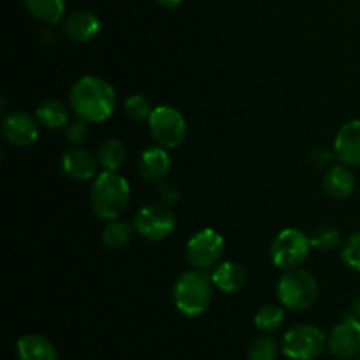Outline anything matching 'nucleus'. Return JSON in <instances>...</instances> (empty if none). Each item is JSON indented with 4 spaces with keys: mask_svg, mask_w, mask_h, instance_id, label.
<instances>
[{
    "mask_svg": "<svg viewBox=\"0 0 360 360\" xmlns=\"http://www.w3.org/2000/svg\"><path fill=\"white\" fill-rule=\"evenodd\" d=\"M20 360H58L55 345L42 334H25L16 343Z\"/></svg>",
    "mask_w": 360,
    "mask_h": 360,
    "instance_id": "nucleus-16",
    "label": "nucleus"
},
{
    "mask_svg": "<svg viewBox=\"0 0 360 360\" xmlns=\"http://www.w3.org/2000/svg\"><path fill=\"white\" fill-rule=\"evenodd\" d=\"M23 4L35 20L46 25L58 23L67 9V0H23Z\"/></svg>",
    "mask_w": 360,
    "mask_h": 360,
    "instance_id": "nucleus-20",
    "label": "nucleus"
},
{
    "mask_svg": "<svg viewBox=\"0 0 360 360\" xmlns=\"http://www.w3.org/2000/svg\"><path fill=\"white\" fill-rule=\"evenodd\" d=\"M35 118L44 129H65L69 123V108L58 98H46L35 109Z\"/></svg>",
    "mask_w": 360,
    "mask_h": 360,
    "instance_id": "nucleus-19",
    "label": "nucleus"
},
{
    "mask_svg": "<svg viewBox=\"0 0 360 360\" xmlns=\"http://www.w3.org/2000/svg\"><path fill=\"white\" fill-rule=\"evenodd\" d=\"M357 360H360V357H359V359H357Z\"/></svg>",
    "mask_w": 360,
    "mask_h": 360,
    "instance_id": "nucleus-33",
    "label": "nucleus"
},
{
    "mask_svg": "<svg viewBox=\"0 0 360 360\" xmlns=\"http://www.w3.org/2000/svg\"><path fill=\"white\" fill-rule=\"evenodd\" d=\"M88 134H90V127H88V122L83 118L72 120V122L67 123L65 127V139L69 141L70 144H81L86 141Z\"/></svg>",
    "mask_w": 360,
    "mask_h": 360,
    "instance_id": "nucleus-28",
    "label": "nucleus"
},
{
    "mask_svg": "<svg viewBox=\"0 0 360 360\" xmlns=\"http://www.w3.org/2000/svg\"><path fill=\"white\" fill-rule=\"evenodd\" d=\"M285 320V311L281 306L278 304H264L262 308H259V311L255 313V327L262 333L269 334L274 333V330L280 329L283 326Z\"/></svg>",
    "mask_w": 360,
    "mask_h": 360,
    "instance_id": "nucleus-23",
    "label": "nucleus"
},
{
    "mask_svg": "<svg viewBox=\"0 0 360 360\" xmlns=\"http://www.w3.org/2000/svg\"><path fill=\"white\" fill-rule=\"evenodd\" d=\"M211 280L218 290L225 292V294H236L245 287L246 273L239 264L220 262L213 267Z\"/></svg>",
    "mask_w": 360,
    "mask_h": 360,
    "instance_id": "nucleus-18",
    "label": "nucleus"
},
{
    "mask_svg": "<svg viewBox=\"0 0 360 360\" xmlns=\"http://www.w3.org/2000/svg\"><path fill=\"white\" fill-rule=\"evenodd\" d=\"M327 338L319 327L301 323L287 330L281 343V350L292 360H315L323 352Z\"/></svg>",
    "mask_w": 360,
    "mask_h": 360,
    "instance_id": "nucleus-7",
    "label": "nucleus"
},
{
    "mask_svg": "<svg viewBox=\"0 0 360 360\" xmlns=\"http://www.w3.org/2000/svg\"><path fill=\"white\" fill-rule=\"evenodd\" d=\"M323 190L334 200L348 199L355 190L354 172L345 164L334 165L327 171L326 178H323Z\"/></svg>",
    "mask_w": 360,
    "mask_h": 360,
    "instance_id": "nucleus-17",
    "label": "nucleus"
},
{
    "mask_svg": "<svg viewBox=\"0 0 360 360\" xmlns=\"http://www.w3.org/2000/svg\"><path fill=\"white\" fill-rule=\"evenodd\" d=\"M153 109L155 108L151 105V102L141 94L130 95V97L125 101V115L129 116L132 122H137V123L148 122L151 112H153Z\"/></svg>",
    "mask_w": 360,
    "mask_h": 360,
    "instance_id": "nucleus-24",
    "label": "nucleus"
},
{
    "mask_svg": "<svg viewBox=\"0 0 360 360\" xmlns=\"http://www.w3.org/2000/svg\"><path fill=\"white\" fill-rule=\"evenodd\" d=\"M213 280L204 269H192L183 273L172 288V301L179 313L185 316H199L210 308L213 299Z\"/></svg>",
    "mask_w": 360,
    "mask_h": 360,
    "instance_id": "nucleus-3",
    "label": "nucleus"
},
{
    "mask_svg": "<svg viewBox=\"0 0 360 360\" xmlns=\"http://www.w3.org/2000/svg\"><path fill=\"white\" fill-rule=\"evenodd\" d=\"M148 125L155 143L165 150H174L185 143L186 120L176 108L157 105L148 120Z\"/></svg>",
    "mask_w": 360,
    "mask_h": 360,
    "instance_id": "nucleus-6",
    "label": "nucleus"
},
{
    "mask_svg": "<svg viewBox=\"0 0 360 360\" xmlns=\"http://www.w3.org/2000/svg\"><path fill=\"white\" fill-rule=\"evenodd\" d=\"M276 295L285 308L304 311L316 301L319 283L309 271L299 269V267L285 271V274L278 281Z\"/></svg>",
    "mask_w": 360,
    "mask_h": 360,
    "instance_id": "nucleus-4",
    "label": "nucleus"
},
{
    "mask_svg": "<svg viewBox=\"0 0 360 360\" xmlns=\"http://www.w3.org/2000/svg\"><path fill=\"white\" fill-rule=\"evenodd\" d=\"M278 352L280 347L273 336H260L250 345L248 360H276Z\"/></svg>",
    "mask_w": 360,
    "mask_h": 360,
    "instance_id": "nucleus-25",
    "label": "nucleus"
},
{
    "mask_svg": "<svg viewBox=\"0 0 360 360\" xmlns=\"http://www.w3.org/2000/svg\"><path fill=\"white\" fill-rule=\"evenodd\" d=\"M330 355L338 359H355L360 355V320L355 315L345 316L327 338Z\"/></svg>",
    "mask_w": 360,
    "mask_h": 360,
    "instance_id": "nucleus-10",
    "label": "nucleus"
},
{
    "mask_svg": "<svg viewBox=\"0 0 360 360\" xmlns=\"http://www.w3.org/2000/svg\"><path fill=\"white\" fill-rule=\"evenodd\" d=\"M127 158V150L122 141L108 139L97 151V160L104 171H118Z\"/></svg>",
    "mask_w": 360,
    "mask_h": 360,
    "instance_id": "nucleus-21",
    "label": "nucleus"
},
{
    "mask_svg": "<svg viewBox=\"0 0 360 360\" xmlns=\"http://www.w3.org/2000/svg\"><path fill=\"white\" fill-rule=\"evenodd\" d=\"M354 315L360 320V295L355 299V302H354Z\"/></svg>",
    "mask_w": 360,
    "mask_h": 360,
    "instance_id": "nucleus-32",
    "label": "nucleus"
},
{
    "mask_svg": "<svg viewBox=\"0 0 360 360\" xmlns=\"http://www.w3.org/2000/svg\"><path fill=\"white\" fill-rule=\"evenodd\" d=\"M334 155L348 167L360 165V120L345 123L334 139Z\"/></svg>",
    "mask_w": 360,
    "mask_h": 360,
    "instance_id": "nucleus-12",
    "label": "nucleus"
},
{
    "mask_svg": "<svg viewBox=\"0 0 360 360\" xmlns=\"http://www.w3.org/2000/svg\"><path fill=\"white\" fill-rule=\"evenodd\" d=\"M39 127L41 123L35 116L28 115L27 111H13L4 118L2 136L13 146L25 148L37 141Z\"/></svg>",
    "mask_w": 360,
    "mask_h": 360,
    "instance_id": "nucleus-11",
    "label": "nucleus"
},
{
    "mask_svg": "<svg viewBox=\"0 0 360 360\" xmlns=\"http://www.w3.org/2000/svg\"><path fill=\"white\" fill-rule=\"evenodd\" d=\"M157 2L160 4L162 7H167V9H171V7H178L183 0H157Z\"/></svg>",
    "mask_w": 360,
    "mask_h": 360,
    "instance_id": "nucleus-31",
    "label": "nucleus"
},
{
    "mask_svg": "<svg viewBox=\"0 0 360 360\" xmlns=\"http://www.w3.org/2000/svg\"><path fill=\"white\" fill-rule=\"evenodd\" d=\"M134 229L139 236L150 241H162L176 229L174 213L162 204H148L141 207L134 218Z\"/></svg>",
    "mask_w": 360,
    "mask_h": 360,
    "instance_id": "nucleus-9",
    "label": "nucleus"
},
{
    "mask_svg": "<svg viewBox=\"0 0 360 360\" xmlns=\"http://www.w3.org/2000/svg\"><path fill=\"white\" fill-rule=\"evenodd\" d=\"M94 213L102 220H116L130 202V185L118 171H102L90 188Z\"/></svg>",
    "mask_w": 360,
    "mask_h": 360,
    "instance_id": "nucleus-2",
    "label": "nucleus"
},
{
    "mask_svg": "<svg viewBox=\"0 0 360 360\" xmlns=\"http://www.w3.org/2000/svg\"><path fill=\"white\" fill-rule=\"evenodd\" d=\"M311 248L320 252H330L341 245V232L334 227H320L309 236Z\"/></svg>",
    "mask_w": 360,
    "mask_h": 360,
    "instance_id": "nucleus-26",
    "label": "nucleus"
},
{
    "mask_svg": "<svg viewBox=\"0 0 360 360\" xmlns=\"http://www.w3.org/2000/svg\"><path fill=\"white\" fill-rule=\"evenodd\" d=\"M171 169V157L167 150L162 146H150L141 153L139 172L146 181H160L169 174Z\"/></svg>",
    "mask_w": 360,
    "mask_h": 360,
    "instance_id": "nucleus-15",
    "label": "nucleus"
},
{
    "mask_svg": "<svg viewBox=\"0 0 360 360\" xmlns=\"http://www.w3.org/2000/svg\"><path fill=\"white\" fill-rule=\"evenodd\" d=\"M334 155L330 153L329 150H316L315 153L311 155V160L315 164V167H326L330 160H333Z\"/></svg>",
    "mask_w": 360,
    "mask_h": 360,
    "instance_id": "nucleus-30",
    "label": "nucleus"
},
{
    "mask_svg": "<svg viewBox=\"0 0 360 360\" xmlns=\"http://www.w3.org/2000/svg\"><path fill=\"white\" fill-rule=\"evenodd\" d=\"M341 260L360 273V231L345 239L341 245Z\"/></svg>",
    "mask_w": 360,
    "mask_h": 360,
    "instance_id": "nucleus-27",
    "label": "nucleus"
},
{
    "mask_svg": "<svg viewBox=\"0 0 360 360\" xmlns=\"http://www.w3.org/2000/svg\"><path fill=\"white\" fill-rule=\"evenodd\" d=\"M63 32L70 41L88 42L101 32V20L91 11H72L63 21Z\"/></svg>",
    "mask_w": 360,
    "mask_h": 360,
    "instance_id": "nucleus-14",
    "label": "nucleus"
},
{
    "mask_svg": "<svg viewBox=\"0 0 360 360\" xmlns=\"http://www.w3.org/2000/svg\"><path fill=\"white\" fill-rule=\"evenodd\" d=\"M158 195H160L162 202H164L165 206H172L174 202H178L179 190L174 183L164 181L160 185V188H158Z\"/></svg>",
    "mask_w": 360,
    "mask_h": 360,
    "instance_id": "nucleus-29",
    "label": "nucleus"
},
{
    "mask_svg": "<svg viewBox=\"0 0 360 360\" xmlns=\"http://www.w3.org/2000/svg\"><path fill=\"white\" fill-rule=\"evenodd\" d=\"M134 232H136L134 225L127 224V221L111 220L102 231V243L112 250L125 248L132 241Z\"/></svg>",
    "mask_w": 360,
    "mask_h": 360,
    "instance_id": "nucleus-22",
    "label": "nucleus"
},
{
    "mask_svg": "<svg viewBox=\"0 0 360 360\" xmlns=\"http://www.w3.org/2000/svg\"><path fill=\"white\" fill-rule=\"evenodd\" d=\"M69 101L77 118L88 123H102L115 112L116 91L102 77L83 76L70 88Z\"/></svg>",
    "mask_w": 360,
    "mask_h": 360,
    "instance_id": "nucleus-1",
    "label": "nucleus"
},
{
    "mask_svg": "<svg viewBox=\"0 0 360 360\" xmlns=\"http://www.w3.org/2000/svg\"><path fill=\"white\" fill-rule=\"evenodd\" d=\"M98 160L83 148H70L62 155V169L67 178L76 181H88L97 174Z\"/></svg>",
    "mask_w": 360,
    "mask_h": 360,
    "instance_id": "nucleus-13",
    "label": "nucleus"
},
{
    "mask_svg": "<svg viewBox=\"0 0 360 360\" xmlns=\"http://www.w3.org/2000/svg\"><path fill=\"white\" fill-rule=\"evenodd\" d=\"M224 250L225 241L220 232L214 231V229H202L188 239L185 255L193 269L206 271L220 264Z\"/></svg>",
    "mask_w": 360,
    "mask_h": 360,
    "instance_id": "nucleus-8",
    "label": "nucleus"
},
{
    "mask_svg": "<svg viewBox=\"0 0 360 360\" xmlns=\"http://www.w3.org/2000/svg\"><path fill=\"white\" fill-rule=\"evenodd\" d=\"M309 236L299 229H285L274 238L269 248V259L281 271L297 269L309 255Z\"/></svg>",
    "mask_w": 360,
    "mask_h": 360,
    "instance_id": "nucleus-5",
    "label": "nucleus"
}]
</instances>
